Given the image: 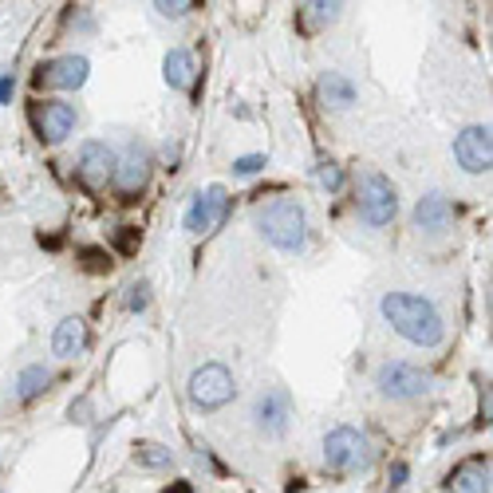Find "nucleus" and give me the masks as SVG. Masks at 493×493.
Masks as SVG:
<instances>
[{
	"label": "nucleus",
	"mask_w": 493,
	"mask_h": 493,
	"mask_svg": "<svg viewBox=\"0 0 493 493\" xmlns=\"http://www.w3.org/2000/svg\"><path fill=\"white\" fill-rule=\"evenodd\" d=\"M79 257H84L87 272H107V269H111V253H103V249H84Z\"/></svg>",
	"instance_id": "b1692460"
},
{
	"label": "nucleus",
	"mask_w": 493,
	"mask_h": 493,
	"mask_svg": "<svg viewBox=\"0 0 493 493\" xmlns=\"http://www.w3.org/2000/svg\"><path fill=\"white\" fill-rule=\"evenodd\" d=\"M403 481H407V462H395V465H391V486H403Z\"/></svg>",
	"instance_id": "cd10ccee"
},
{
	"label": "nucleus",
	"mask_w": 493,
	"mask_h": 493,
	"mask_svg": "<svg viewBox=\"0 0 493 493\" xmlns=\"http://www.w3.org/2000/svg\"><path fill=\"white\" fill-rule=\"evenodd\" d=\"M324 462H327V470H335V473H355L371 462V446L355 426H335V431H327V438H324Z\"/></svg>",
	"instance_id": "20e7f679"
},
{
	"label": "nucleus",
	"mask_w": 493,
	"mask_h": 493,
	"mask_svg": "<svg viewBox=\"0 0 493 493\" xmlns=\"http://www.w3.org/2000/svg\"><path fill=\"white\" fill-rule=\"evenodd\" d=\"M32 126L40 142H63L76 126V107L63 103V99H44V103L32 107Z\"/></svg>",
	"instance_id": "9d476101"
},
{
	"label": "nucleus",
	"mask_w": 493,
	"mask_h": 493,
	"mask_svg": "<svg viewBox=\"0 0 493 493\" xmlns=\"http://www.w3.org/2000/svg\"><path fill=\"white\" fill-rule=\"evenodd\" d=\"M87 71H91V63L84 56H60V60H48L36 71V84L56 87V91H76L87 84Z\"/></svg>",
	"instance_id": "f8f14e48"
},
{
	"label": "nucleus",
	"mask_w": 493,
	"mask_h": 493,
	"mask_svg": "<svg viewBox=\"0 0 493 493\" xmlns=\"http://www.w3.org/2000/svg\"><path fill=\"white\" fill-rule=\"evenodd\" d=\"M233 395H237L233 376L222 363H202V368L190 376V403L198 410H222Z\"/></svg>",
	"instance_id": "39448f33"
},
{
	"label": "nucleus",
	"mask_w": 493,
	"mask_h": 493,
	"mask_svg": "<svg viewBox=\"0 0 493 493\" xmlns=\"http://www.w3.org/2000/svg\"><path fill=\"white\" fill-rule=\"evenodd\" d=\"M454 158L465 174H486L493 162V139L489 126H465V131L454 139Z\"/></svg>",
	"instance_id": "6e6552de"
},
{
	"label": "nucleus",
	"mask_w": 493,
	"mask_h": 493,
	"mask_svg": "<svg viewBox=\"0 0 493 493\" xmlns=\"http://www.w3.org/2000/svg\"><path fill=\"white\" fill-rule=\"evenodd\" d=\"M379 312L403 340L418 343V348H438L446 335V324H442V316H438V308L423 296H410V292H387Z\"/></svg>",
	"instance_id": "f257e3e1"
},
{
	"label": "nucleus",
	"mask_w": 493,
	"mask_h": 493,
	"mask_svg": "<svg viewBox=\"0 0 493 493\" xmlns=\"http://www.w3.org/2000/svg\"><path fill=\"white\" fill-rule=\"evenodd\" d=\"M450 493H489V458H470L462 465H454L446 478Z\"/></svg>",
	"instance_id": "4468645a"
},
{
	"label": "nucleus",
	"mask_w": 493,
	"mask_h": 493,
	"mask_svg": "<svg viewBox=\"0 0 493 493\" xmlns=\"http://www.w3.org/2000/svg\"><path fill=\"white\" fill-rule=\"evenodd\" d=\"M174 493H190V486H174Z\"/></svg>",
	"instance_id": "c756f323"
},
{
	"label": "nucleus",
	"mask_w": 493,
	"mask_h": 493,
	"mask_svg": "<svg viewBox=\"0 0 493 493\" xmlns=\"http://www.w3.org/2000/svg\"><path fill=\"white\" fill-rule=\"evenodd\" d=\"M376 387H379V395H387V399H423L426 391H431V376H426L423 368H415V363L391 360L376 371Z\"/></svg>",
	"instance_id": "423d86ee"
},
{
	"label": "nucleus",
	"mask_w": 493,
	"mask_h": 493,
	"mask_svg": "<svg viewBox=\"0 0 493 493\" xmlns=\"http://www.w3.org/2000/svg\"><path fill=\"white\" fill-rule=\"evenodd\" d=\"M48 383H52V371L36 363V368H24V371H20L16 387H20V399H24V403H32V399L40 395V391H48Z\"/></svg>",
	"instance_id": "6ab92c4d"
},
{
	"label": "nucleus",
	"mask_w": 493,
	"mask_h": 493,
	"mask_svg": "<svg viewBox=\"0 0 493 493\" xmlns=\"http://www.w3.org/2000/svg\"><path fill=\"white\" fill-rule=\"evenodd\" d=\"M150 150L139 142H131L126 146V154H123V162L115 166V190L123 194V202H134V194H142L146 190V182H150Z\"/></svg>",
	"instance_id": "0eeeda50"
},
{
	"label": "nucleus",
	"mask_w": 493,
	"mask_h": 493,
	"mask_svg": "<svg viewBox=\"0 0 493 493\" xmlns=\"http://www.w3.org/2000/svg\"><path fill=\"white\" fill-rule=\"evenodd\" d=\"M12 76H0V103H8V99H12Z\"/></svg>",
	"instance_id": "c85d7f7f"
},
{
	"label": "nucleus",
	"mask_w": 493,
	"mask_h": 493,
	"mask_svg": "<svg viewBox=\"0 0 493 493\" xmlns=\"http://www.w3.org/2000/svg\"><path fill=\"white\" fill-rule=\"evenodd\" d=\"M154 8H158V16H174L178 20V16H186L190 8H198V4H190V0H158Z\"/></svg>",
	"instance_id": "393cba45"
},
{
	"label": "nucleus",
	"mask_w": 493,
	"mask_h": 493,
	"mask_svg": "<svg viewBox=\"0 0 493 493\" xmlns=\"http://www.w3.org/2000/svg\"><path fill=\"white\" fill-rule=\"evenodd\" d=\"M146 300H150V285H131V288H126V308H131V312L146 308Z\"/></svg>",
	"instance_id": "a878e982"
},
{
	"label": "nucleus",
	"mask_w": 493,
	"mask_h": 493,
	"mask_svg": "<svg viewBox=\"0 0 493 493\" xmlns=\"http://www.w3.org/2000/svg\"><path fill=\"white\" fill-rule=\"evenodd\" d=\"M134 241H139V230L123 225V233H118V249H123V253H134Z\"/></svg>",
	"instance_id": "bb28decb"
},
{
	"label": "nucleus",
	"mask_w": 493,
	"mask_h": 493,
	"mask_svg": "<svg viewBox=\"0 0 493 493\" xmlns=\"http://www.w3.org/2000/svg\"><path fill=\"white\" fill-rule=\"evenodd\" d=\"M340 12H343V4H324V0H316V4H304V24L308 28H324V24H332V20H340Z\"/></svg>",
	"instance_id": "aec40b11"
},
{
	"label": "nucleus",
	"mask_w": 493,
	"mask_h": 493,
	"mask_svg": "<svg viewBox=\"0 0 493 493\" xmlns=\"http://www.w3.org/2000/svg\"><path fill=\"white\" fill-rule=\"evenodd\" d=\"M319 99H324L327 107H352V103H355L352 79H343L340 71H327V76L319 79Z\"/></svg>",
	"instance_id": "a211bd4d"
},
{
	"label": "nucleus",
	"mask_w": 493,
	"mask_h": 493,
	"mask_svg": "<svg viewBox=\"0 0 493 493\" xmlns=\"http://www.w3.org/2000/svg\"><path fill=\"white\" fill-rule=\"evenodd\" d=\"M450 217H454V209L450 202H446V194H426V198H418V206H415V225L423 233H442L446 225H450Z\"/></svg>",
	"instance_id": "2eb2a0df"
},
{
	"label": "nucleus",
	"mask_w": 493,
	"mask_h": 493,
	"mask_svg": "<svg viewBox=\"0 0 493 493\" xmlns=\"http://www.w3.org/2000/svg\"><path fill=\"white\" fill-rule=\"evenodd\" d=\"M225 214H230V194H225V186H209L202 194L190 202L186 209V230L190 233H209L217 230V225L225 222Z\"/></svg>",
	"instance_id": "1a4fd4ad"
},
{
	"label": "nucleus",
	"mask_w": 493,
	"mask_h": 493,
	"mask_svg": "<svg viewBox=\"0 0 493 493\" xmlns=\"http://www.w3.org/2000/svg\"><path fill=\"white\" fill-rule=\"evenodd\" d=\"M264 166H269V158H264V154H245V158L233 162V174L249 178V174H257V170H264Z\"/></svg>",
	"instance_id": "5701e85b"
},
{
	"label": "nucleus",
	"mask_w": 493,
	"mask_h": 493,
	"mask_svg": "<svg viewBox=\"0 0 493 493\" xmlns=\"http://www.w3.org/2000/svg\"><path fill=\"white\" fill-rule=\"evenodd\" d=\"M316 182L327 190V194H335V190L343 186V170L335 166V162H319V166H316Z\"/></svg>",
	"instance_id": "4be33fe9"
},
{
	"label": "nucleus",
	"mask_w": 493,
	"mask_h": 493,
	"mask_svg": "<svg viewBox=\"0 0 493 493\" xmlns=\"http://www.w3.org/2000/svg\"><path fill=\"white\" fill-rule=\"evenodd\" d=\"M355 209H360V217L371 225V230L391 225V222H395V214H399L395 186H391L383 174H363L360 190H355Z\"/></svg>",
	"instance_id": "7ed1b4c3"
},
{
	"label": "nucleus",
	"mask_w": 493,
	"mask_h": 493,
	"mask_svg": "<svg viewBox=\"0 0 493 493\" xmlns=\"http://www.w3.org/2000/svg\"><path fill=\"white\" fill-rule=\"evenodd\" d=\"M261 233L280 253H300L308 241V217L296 198H277L261 209Z\"/></svg>",
	"instance_id": "f03ea898"
},
{
	"label": "nucleus",
	"mask_w": 493,
	"mask_h": 493,
	"mask_svg": "<svg viewBox=\"0 0 493 493\" xmlns=\"http://www.w3.org/2000/svg\"><path fill=\"white\" fill-rule=\"evenodd\" d=\"M288 418H292V399H288V391H280V387H272V391H264V395L257 399V426L264 434H285L288 431Z\"/></svg>",
	"instance_id": "ddd939ff"
},
{
	"label": "nucleus",
	"mask_w": 493,
	"mask_h": 493,
	"mask_svg": "<svg viewBox=\"0 0 493 493\" xmlns=\"http://www.w3.org/2000/svg\"><path fill=\"white\" fill-rule=\"evenodd\" d=\"M115 166H118V158H115V150L107 142H84V146H79L76 174H79V182H84L87 190L107 186V182L115 178Z\"/></svg>",
	"instance_id": "9b49d317"
},
{
	"label": "nucleus",
	"mask_w": 493,
	"mask_h": 493,
	"mask_svg": "<svg viewBox=\"0 0 493 493\" xmlns=\"http://www.w3.org/2000/svg\"><path fill=\"white\" fill-rule=\"evenodd\" d=\"M162 76H166L170 87L186 91L190 84H194V56H190L186 48H170L166 60H162Z\"/></svg>",
	"instance_id": "f3484780"
},
{
	"label": "nucleus",
	"mask_w": 493,
	"mask_h": 493,
	"mask_svg": "<svg viewBox=\"0 0 493 493\" xmlns=\"http://www.w3.org/2000/svg\"><path fill=\"white\" fill-rule=\"evenodd\" d=\"M87 348V324L79 316H68L56 324V335H52V352L60 355V360H76L79 352Z\"/></svg>",
	"instance_id": "dca6fc26"
},
{
	"label": "nucleus",
	"mask_w": 493,
	"mask_h": 493,
	"mask_svg": "<svg viewBox=\"0 0 493 493\" xmlns=\"http://www.w3.org/2000/svg\"><path fill=\"white\" fill-rule=\"evenodd\" d=\"M134 462L146 465V470H166V465L174 462V454H170L166 446H158V442H142L139 450H134Z\"/></svg>",
	"instance_id": "412c9836"
}]
</instances>
